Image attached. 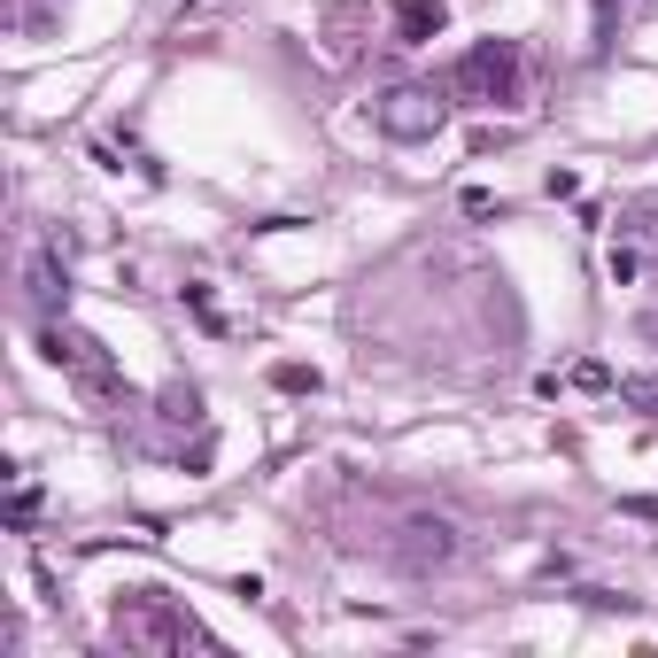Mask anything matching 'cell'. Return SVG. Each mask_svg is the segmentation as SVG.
Segmentation results:
<instances>
[{"label":"cell","instance_id":"obj_1","mask_svg":"<svg viewBox=\"0 0 658 658\" xmlns=\"http://www.w3.org/2000/svg\"><path fill=\"white\" fill-rule=\"evenodd\" d=\"M372 550L388 558L395 573H449L457 558H465V527L449 519V511H426V504H395L388 527L372 535Z\"/></svg>","mask_w":658,"mask_h":658},{"label":"cell","instance_id":"obj_2","mask_svg":"<svg viewBox=\"0 0 658 658\" xmlns=\"http://www.w3.org/2000/svg\"><path fill=\"white\" fill-rule=\"evenodd\" d=\"M124 651H210V635L186 620V604H171L163 589H124L117 612H109Z\"/></svg>","mask_w":658,"mask_h":658},{"label":"cell","instance_id":"obj_3","mask_svg":"<svg viewBox=\"0 0 658 658\" xmlns=\"http://www.w3.org/2000/svg\"><path fill=\"white\" fill-rule=\"evenodd\" d=\"M39 357L55 364V372H70L78 380V395L86 403H132V388H124V372H117V357L93 341V333H78V326H62V318H47L39 326Z\"/></svg>","mask_w":658,"mask_h":658},{"label":"cell","instance_id":"obj_4","mask_svg":"<svg viewBox=\"0 0 658 658\" xmlns=\"http://www.w3.org/2000/svg\"><path fill=\"white\" fill-rule=\"evenodd\" d=\"M449 93H465V101H488V109H504L527 93V55H519V39H480L457 55L449 70Z\"/></svg>","mask_w":658,"mask_h":658},{"label":"cell","instance_id":"obj_5","mask_svg":"<svg viewBox=\"0 0 658 658\" xmlns=\"http://www.w3.org/2000/svg\"><path fill=\"white\" fill-rule=\"evenodd\" d=\"M372 124L388 132V140H434L449 124V86H395L372 101Z\"/></svg>","mask_w":658,"mask_h":658},{"label":"cell","instance_id":"obj_6","mask_svg":"<svg viewBox=\"0 0 658 658\" xmlns=\"http://www.w3.org/2000/svg\"><path fill=\"white\" fill-rule=\"evenodd\" d=\"M24 287H31V318H39V326H47V318H62V302H70V271H62V256L47 248V240H31Z\"/></svg>","mask_w":658,"mask_h":658},{"label":"cell","instance_id":"obj_7","mask_svg":"<svg viewBox=\"0 0 658 658\" xmlns=\"http://www.w3.org/2000/svg\"><path fill=\"white\" fill-rule=\"evenodd\" d=\"M388 16H395V39H403V47H419V39H434V31L449 24L442 0H388Z\"/></svg>","mask_w":658,"mask_h":658},{"label":"cell","instance_id":"obj_8","mask_svg":"<svg viewBox=\"0 0 658 658\" xmlns=\"http://www.w3.org/2000/svg\"><path fill=\"white\" fill-rule=\"evenodd\" d=\"M604 271H612V287H635V279H643V248H635V240H612Z\"/></svg>","mask_w":658,"mask_h":658},{"label":"cell","instance_id":"obj_9","mask_svg":"<svg viewBox=\"0 0 658 658\" xmlns=\"http://www.w3.org/2000/svg\"><path fill=\"white\" fill-rule=\"evenodd\" d=\"M566 380H573V388H597V395H604V388H620V380H612V364H597V357H581Z\"/></svg>","mask_w":658,"mask_h":658},{"label":"cell","instance_id":"obj_10","mask_svg":"<svg viewBox=\"0 0 658 658\" xmlns=\"http://www.w3.org/2000/svg\"><path fill=\"white\" fill-rule=\"evenodd\" d=\"M271 380H279V388H287V395H318V372H310V364H279Z\"/></svg>","mask_w":658,"mask_h":658},{"label":"cell","instance_id":"obj_11","mask_svg":"<svg viewBox=\"0 0 658 658\" xmlns=\"http://www.w3.org/2000/svg\"><path fill=\"white\" fill-rule=\"evenodd\" d=\"M465 217H504V202H496L488 186H465Z\"/></svg>","mask_w":658,"mask_h":658},{"label":"cell","instance_id":"obj_12","mask_svg":"<svg viewBox=\"0 0 658 658\" xmlns=\"http://www.w3.org/2000/svg\"><path fill=\"white\" fill-rule=\"evenodd\" d=\"M620 395H628V403H651V411H658V380H620Z\"/></svg>","mask_w":658,"mask_h":658}]
</instances>
